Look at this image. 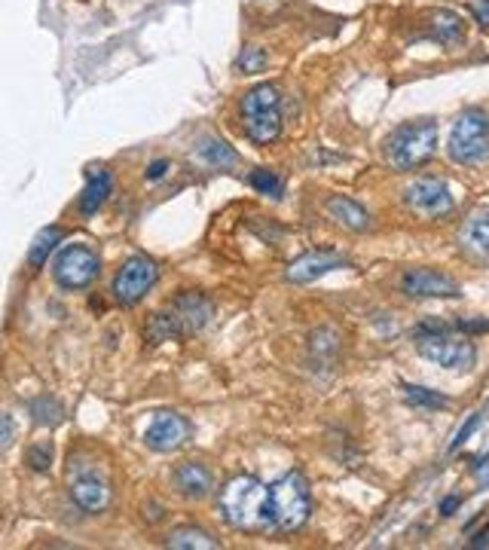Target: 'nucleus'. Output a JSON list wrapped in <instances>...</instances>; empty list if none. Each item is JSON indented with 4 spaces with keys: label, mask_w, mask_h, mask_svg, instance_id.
<instances>
[{
    "label": "nucleus",
    "mask_w": 489,
    "mask_h": 550,
    "mask_svg": "<svg viewBox=\"0 0 489 550\" xmlns=\"http://www.w3.org/2000/svg\"><path fill=\"white\" fill-rule=\"evenodd\" d=\"M218 510L232 529H239V532H269V529H276L269 486L260 483V480L251 474L232 477L230 483L220 489Z\"/></svg>",
    "instance_id": "nucleus-1"
},
{
    "label": "nucleus",
    "mask_w": 489,
    "mask_h": 550,
    "mask_svg": "<svg viewBox=\"0 0 489 550\" xmlns=\"http://www.w3.org/2000/svg\"><path fill=\"white\" fill-rule=\"evenodd\" d=\"M434 150H437V125L432 120L398 125L386 141V153H388L391 166L400 171L425 166L434 156Z\"/></svg>",
    "instance_id": "nucleus-2"
},
{
    "label": "nucleus",
    "mask_w": 489,
    "mask_h": 550,
    "mask_svg": "<svg viewBox=\"0 0 489 550\" xmlns=\"http://www.w3.org/2000/svg\"><path fill=\"white\" fill-rule=\"evenodd\" d=\"M244 134L254 144H269L281 132V95L272 83H260L244 92L242 98Z\"/></svg>",
    "instance_id": "nucleus-3"
},
{
    "label": "nucleus",
    "mask_w": 489,
    "mask_h": 550,
    "mask_svg": "<svg viewBox=\"0 0 489 550\" xmlns=\"http://www.w3.org/2000/svg\"><path fill=\"white\" fill-rule=\"evenodd\" d=\"M272 495V517H276V529L281 532H293L309 520L312 514V495L309 483L303 480L300 471H288L285 477H279L269 486Z\"/></svg>",
    "instance_id": "nucleus-4"
},
{
    "label": "nucleus",
    "mask_w": 489,
    "mask_h": 550,
    "mask_svg": "<svg viewBox=\"0 0 489 550\" xmlns=\"http://www.w3.org/2000/svg\"><path fill=\"white\" fill-rule=\"evenodd\" d=\"M449 159L459 166H477V162L489 159V113L483 110H465L462 117L453 122L446 141Z\"/></svg>",
    "instance_id": "nucleus-5"
},
{
    "label": "nucleus",
    "mask_w": 489,
    "mask_h": 550,
    "mask_svg": "<svg viewBox=\"0 0 489 550\" xmlns=\"http://www.w3.org/2000/svg\"><path fill=\"white\" fill-rule=\"evenodd\" d=\"M101 273V257L89 245H67L52 263V278L64 291H83Z\"/></svg>",
    "instance_id": "nucleus-6"
},
{
    "label": "nucleus",
    "mask_w": 489,
    "mask_h": 550,
    "mask_svg": "<svg viewBox=\"0 0 489 550\" xmlns=\"http://www.w3.org/2000/svg\"><path fill=\"white\" fill-rule=\"evenodd\" d=\"M159 282V266L153 263L150 257H144V254H135L129 257L125 263L120 266V273L113 275V297H116V303L120 306H135V303H141L147 291Z\"/></svg>",
    "instance_id": "nucleus-7"
},
{
    "label": "nucleus",
    "mask_w": 489,
    "mask_h": 550,
    "mask_svg": "<svg viewBox=\"0 0 489 550\" xmlns=\"http://www.w3.org/2000/svg\"><path fill=\"white\" fill-rule=\"evenodd\" d=\"M404 205L422 220H437L453 211V196H449L446 181L440 178H416L404 190Z\"/></svg>",
    "instance_id": "nucleus-8"
},
{
    "label": "nucleus",
    "mask_w": 489,
    "mask_h": 550,
    "mask_svg": "<svg viewBox=\"0 0 489 550\" xmlns=\"http://www.w3.org/2000/svg\"><path fill=\"white\" fill-rule=\"evenodd\" d=\"M416 349L422 358H428L432 364H440L446 370H468L474 364L477 352L468 340H453V336L444 333H428V336H413Z\"/></svg>",
    "instance_id": "nucleus-9"
},
{
    "label": "nucleus",
    "mask_w": 489,
    "mask_h": 550,
    "mask_svg": "<svg viewBox=\"0 0 489 550\" xmlns=\"http://www.w3.org/2000/svg\"><path fill=\"white\" fill-rule=\"evenodd\" d=\"M190 422L181 416V413H172V410H162V413H156V416L150 419V425H147L144 431V443L150 449L156 452H174V449H181L184 443L190 440Z\"/></svg>",
    "instance_id": "nucleus-10"
},
{
    "label": "nucleus",
    "mask_w": 489,
    "mask_h": 550,
    "mask_svg": "<svg viewBox=\"0 0 489 550\" xmlns=\"http://www.w3.org/2000/svg\"><path fill=\"white\" fill-rule=\"evenodd\" d=\"M400 291L407 297H422V300H456V297H462V287L437 269H407L400 278Z\"/></svg>",
    "instance_id": "nucleus-11"
},
{
    "label": "nucleus",
    "mask_w": 489,
    "mask_h": 550,
    "mask_svg": "<svg viewBox=\"0 0 489 550\" xmlns=\"http://www.w3.org/2000/svg\"><path fill=\"white\" fill-rule=\"evenodd\" d=\"M169 312L174 315V321L181 327V336H193L199 333L205 324L211 321L214 315V306L205 294H196V291H184L181 297H174L169 303Z\"/></svg>",
    "instance_id": "nucleus-12"
},
{
    "label": "nucleus",
    "mask_w": 489,
    "mask_h": 550,
    "mask_svg": "<svg viewBox=\"0 0 489 550\" xmlns=\"http://www.w3.org/2000/svg\"><path fill=\"white\" fill-rule=\"evenodd\" d=\"M342 266H346V257H342V254H330V251H309V254L297 257L288 266V282L309 285V282H315V278L334 273V269H342Z\"/></svg>",
    "instance_id": "nucleus-13"
},
{
    "label": "nucleus",
    "mask_w": 489,
    "mask_h": 550,
    "mask_svg": "<svg viewBox=\"0 0 489 550\" xmlns=\"http://www.w3.org/2000/svg\"><path fill=\"white\" fill-rule=\"evenodd\" d=\"M71 498L77 508L86 510V514H101V510L111 505V486H107V480L98 477L95 471H86V474L71 480Z\"/></svg>",
    "instance_id": "nucleus-14"
},
{
    "label": "nucleus",
    "mask_w": 489,
    "mask_h": 550,
    "mask_svg": "<svg viewBox=\"0 0 489 550\" xmlns=\"http://www.w3.org/2000/svg\"><path fill=\"white\" fill-rule=\"evenodd\" d=\"M325 211H327L330 220H337L339 227L352 229V233H364V229L370 227V214L349 196H330L325 202Z\"/></svg>",
    "instance_id": "nucleus-15"
},
{
    "label": "nucleus",
    "mask_w": 489,
    "mask_h": 550,
    "mask_svg": "<svg viewBox=\"0 0 489 550\" xmlns=\"http://www.w3.org/2000/svg\"><path fill=\"white\" fill-rule=\"evenodd\" d=\"M211 471L202 465V462H184V465L174 471V486H178L181 495L187 498H205L211 492Z\"/></svg>",
    "instance_id": "nucleus-16"
},
{
    "label": "nucleus",
    "mask_w": 489,
    "mask_h": 550,
    "mask_svg": "<svg viewBox=\"0 0 489 550\" xmlns=\"http://www.w3.org/2000/svg\"><path fill=\"white\" fill-rule=\"evenodd\" d=\"M111 187H113V181H111V171H104V168H92L89 171V178H86V187L80 193V211L86 217H92L98 214V208L107 202V196H111Z\"/></svg>",
    "instance_id": "nucleus-17"
},
{
    "label": "nucleus",
    "mask_w": 489,
    "mask_h": 550,
    "mask_svg": "<svg viewBox=\"0 0 489 550\" xmlns=\"http://www.w3.org/2000/svg\"><path fill=\"white\" fill-rule=\"evenodd\" d=\"M462 248H468L477 257H489V208L474 211L462 227Z\"/></svg>",
    "instance_id": "nucleus-18"
},
{
    "label": "nucleus",
    "mask_w": 489,
    "mask_h": 550,
    "mask_svg": "<svg viewBox=\"0 0 489 550\" xmlns=\"http://www.w3.org/2000/svg\"><path fill=\"white\" fill-rule=\"evenodd\" d=\"M169 547H181V550H214L220 547V542L211 532H205L199 526H178L172 529L169 538H165Z\"/></svg>",
    "instance_id": "nucleus-19"
},
{
    "label": "nucleus",
    "mask_w": 489,
    "mask_h": 550,
    "mask_svg": "<svg viewBox=\"0 0 489 550\" xmlns=\"http://www.w3.org/2000/svg\"><path fill=\"white\" fill-rule=\"evenodd\" d=\"M428 22H432V34L440 43H459L465 37V22L459 13H453V9H437V13H432Z\"/></svg>",
    "instance_id": "nucleus-20"
},
{
    "label": "nucleus",
    "mask_w": 489,
    "mask_h": 550,
    "mask_svg": "<svg viewBox=\"0 0 489 550\" xmlns=\"http://www.w3.org/2000/svg\"><path fill=\"white\" fill-rule=\"evenodd\" d=\"M58 242H62V229H58V227H46V229H40V233L34 236L31 248H28V266L40 269L46 260H49V254L55 251Z\"/></svg>",
    "instance_id": "nucleus-21"
},
{
    "label": "nucleus",
    "mask_w": 489,
    "mask_h": 550,
    "mask_svg": "<svg viewBox=\"0 0 489 550\" xmlns=\"http://www.w3.org/2000/svg\"><path fill=\"white\" fill-rule=\"evenodd\" d=\"M199 156L214 168H230V166H236L239 162V153L220 138H205L202 147H199Z\"/></svg>",
    "instance_id": "nucleus-22"
},
{
    "label": "nucleus",
    "mask_w": 489,
    "mask_h": 550,
    "mask_svg": "<svg viewBox=\"0 0 489 550\" xmlns=\"http://www.w3.org/2000/svg\"><path fill=\"white\" fill-rule=\"evenodd\" d=\"M28 410H31L37 425H46V428H55L58 422L64 419V410L55 398H34L31 403H28Z\"/></svg>",
    "instance_id": "nucleus-23"
},
{
    "label": "nucleus",
    "mask_w": 489,
    "mask_h": 550,
    "mask_svg": "<svg viewBox=\"0 0 489 550\" xmlns=\"http://www.w3.org/2000/svg\"><path fill=\"white\" fill-rule=\"evenodd\" d=\"M404 398L413 403V407H422V410H444L446 407L444 394L432 391V389H422V385H404Z\"/></svg>",
    "instance_id": "nucleus-24"
},
{
    "label": "nucleus",
    "mask_w": 489,
    "mask_h": 550,
    "mask_svg": "<svg viewBox=\"0 0 489 550\" xmlns=\"http://www.w3.org/2000/svg\"><path fill=\"white\" fill-rule=\"evenodd\" d=\"M251 187L263 193V196H272V199H279L281 196V190H285V183H281V178L276 175V171H269V168H257V171H251Z\"/></svg>",
    "instance_id": "nucleus-25"
},
{
    "label": "nucleus",
    "mask_w": 489,
    "mask_h": 550,
    "mask_svg": "<svg viewBox=\"0 0 489 550\" xmlns=\"http://www.w3.org/2000/svg\"><path fill=\"white\" fill-rule=\"evenodd\" d=\"M266 64H269V55L263 52L260 46H244L242 55L236 59V71H242V74H260Z\"/></svg>",
    "instance_id": "nucleus-26"
},
{
    "label": "nucleus",
    "mask_w": 489,
    "mask_h": 550,
    "mask_svg": "<svg viewBox=\"0 0 489 550\" xmlns=\"http://www.w3.org/2000/svg\"><path fill=\"white\" fill-rule=\"evenodd\" d=\"M28 465H31V471H37V474L49 471V465H52V443L43 440V443L28 447Z\"/></svg>",
    "instance_id": "nucleus-27"
},
{
    "label": "nucleus",
    "mask_w": 489,
    "mask_h": 550,
    "mask_svg": "<svg viewBox=\"0 0 489 550\" xmlns=\"http://www.w3.org/2000/svg\"><path fill=\"white\" fill-rule=\"evenodd\" d=\"M477 425H480V416H471V419H468V422H465V425H462V428H459V434H456V437H453V443H449V449H453V452H456V449H459V447H462V443H465V440H468V437H471V434L477 431Z\"/></svg>",
    "instance_id": "nucleus-28"
},
{
    "label": "nucleus",
    "mask_w": 489,
    "mask_h": 550,
    "mask_svg": "<svg viewBox=\"0 0 489 550\" xmlns=\"http://www.w3.org/2000/svg\"><path fill=\"white\" fill-rule=\"evenodd\" d=\"M9 443H13V416H0V447H9Z\"/></svg>",
    "instance_id": "nucleus-29"
},
{
    "label": "nucleus",
    "mask_w": 489,
    "mask_h": 550,
    "mask_svg": "<svg viewBox=\"0 0 489 550\" xmlns=\"http://www.w3.org/2000/svg\"><path fill=\"white\" fill-rule=\"evenodd\" d=\"M165 171H169V159H156L153 166H147V171H144V178L147 181H159Z\"/></svg>",
    "instance_id": "nucleus-30"
},
{
    "label": "nucleus",
    "mask_w": 489,
    "mask_h": 550,
    "mask_svg": "<svg viewBox=\"0 0 489 550\" xmlns=\"http://www.w3.org/2000/svg\"><path fill=\"white\" fill-rule=\"evenodd\" d=\"M456 331H465V333H483V331H489V318H483V321H456Z\"/></svg>",
    "instance_id": "nucleus-31"
},
{
    "label": "nucleus",
    "mask_w": 489,
    "mask_h": 550,
    "mask_svg": "<svg viewBox=\"0 0 489 550\" xmlns=\"http://www.w3.org/2000/svg\"><path fill=\"white\" fill-rule=\"evenodd\" d=\"M474 18L480 22L483 28H489V0H474Z\"/></svg>",
    "instance_id": "nucleus-32"
},
{
    "label": "nucleus",
    "mask_w": 489,
    "mask_h": 550,
    "mask_svg": "<svg viewBox=\"0 0 489 550\" xmlns=\"http://www.w3.org/2000/svg\"><path fill=\"white\" fill-rule=\"evenodd\" d=\"M459 501H462L459 495H449V498H444V501H440V514H444V517H449V514H453V510L459 508Z\"/></svg>",
    "instance_id": "nucleus-33"
},
{
    "label": "nucleus",
    "mask_w": 489,
    "mask_h": 550,
    "mask_svg": "<svg viewBox=\"0 0 489 550\" xmlns=\"http://www.w3.org/2000/svg\"><path fill=\"white\" fill-rule=\"evenodd\" d=\"M471 544H474V547H486V544H489V526H486V529H480V532L474 535V542H471Z\"/></svg>",
    "instance_id": "nucleus-34"
}]
</instances>
